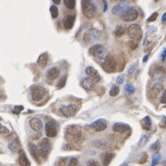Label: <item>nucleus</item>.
Listing matches in <instances>:
<instances>
[{"label":"nucleus","instance_id":"obj_1","mask_svg":"<svg viewBox=\"0 0 166 166\" xmlns=\"http://www.w3.org/2000/svg\"><path fill=\"white\" fill-rule=\"evenodd\" d=\"M105 53H106V50L104 46L102 44H95L92 47H90L89 50V54L98 60L104 59L105 56Z\"/></svg>","mask_w":166,"mask_h":166},{"label":"nucleus","instance_id":"obj_2","mask_svg":"<svg viewBox=\"0 0 166 166\" xmlns=\"http://www.w3.org/2000/svg\"><path fill=\"white\" fill-rule=\"evenodd\" d=\"M82 10L87 18H92L96 13V8L91 0H82Z\"/></svg>","mask_w":166,"mask_h":166},{"label":"nucleus","instance_id":"obj_3","mask_svg":"<svg viewBox=\"0 0 166 166\" xmlns=\"http://www.w3.org/2000/svg\"><path fill=\"white\" fill-rule=\"evenodd\" d=\"M127 34L133 40H139L142 37V30L140 25L132 24L127 28Z\"/></svg>","mask_w":166,"mask_h":166},{"label":"nucleus","instance_id":"obj_4","mask_svg":"<svg viewBox=\"0 0 166 166\" xmlns=\"http://www.w3.org/2000/svg\"><path fill=\"white\" fill-rule=\"evenodd\" d=\"M103 69L108 72V73H112L116 69V62L115 60V58L113 57V55H108L105 58H104V62L103 64Z\"/></svg>","mask_w":166,"mask_h":166},{"label":"nucleus","instance_id":"obj_5","mask_svg":"<svg viewBox=\"0 0 166 166\" xmlns=\"http://www.w3.org/2000/svg\"><path fill=\"white\" fill-rule=\"evenodd\" d=\"M139 17V12L137 9H135L134 8H129L128 9H126L125 11V13L121 16L122 19L125 22H130L137 19Z\"/></svg>","mask_w":166,"mask_h":166},{"label":"nucleus","instance_id":"obj_6","mask_svg":"<svg viewBox=\"0 0 166 166\" xmlns=\"http://www.w3.org/2000/svg\"><path fill=\"white\" fill-rule=\"evenodd\" d=\"M39 151L40 155L44 158L47 157L51 150V143L47 139H43L39 143Z\"/></svg>","mask_w":166,"mask_h":166},{"label":"nucleus","instance_id":"obj_7","mask_svg":"<svg viewBox=\"0 0 166 166\" xmlns=\"http://www.w3.org/2000/svg\"><path fill=\"white\" fill-rule=\"evenodd\" d=\"M45 95V90L41 86L31 87V97L34 101H41Z\"/></svg>","mask_w":166,"mask_h":166},{"label":"nucleus","instance_id":"obj_8","mask_svg":"<svg viewBox=\"0 0 166 166\" xmlns=\"http://www.w3.org/2000/svg\"><path fill=\"white\" fill-rule=\"evenodd\" d=\"M61 113L65 117H71L76 115L78 112V106L76 104H69V105H63L60 108Z\"/></svg>","mask_w":166,"mask_h":166},{"label":"nucleus","instance_id":"obj_9","mask_svg":"<svg viewBox=\"0 0 166 166\" xmlns=\"http://www.w3.org/2000/svg\"><path fill=\"white\" fill-rule=\"evenodd\" d=\"M99 37H100V31L96 29H90L85 32L83 39L86 43H90L97 40Z\"/></svg>","mask_w":166,"mask_h":166},{"label":"nucleus","instance_id":"obj_10","mask_svg":"<svg viewBox=\"0 0 166 166\" xmlns=\"http://www.w3.org/2000/svg\"><path fill=\"white\" fill-rule=\"evenodd\" d=\"M45 134L49 138H55L57 134V125L54 121H49L45 125Z\"/></svg>","mask_w":166,"mask_h":166},{"label":"nucleus","instance_id":"obj_11","mask_svg":"<svg viewBox=\"0 0 166 166\" xmlns=\"http://www.w3.org/2000/svg\"><path fill=\"white\" fill-rule=\"evenodd\" d=\"M90 126H91L95 131L102 132V131H104V130L106 129V127H107V121H106L105 119L100 118V119L95 120V121L90 125Z\"/></svg>","mask_w":166,"mask_h":166},{"label":"nucleus","instance_id":"obj_12","mask_svg":"<svg viewBox=\"0 0 166 166\" xmlns=\"http://www.w3.org/2000/svg\"><path fill=\"white\" fill-rule=\"evenodd\" d=\"M129 8H130V6H129L127 3L122 2V3H120V4L115 5V6L113 8L112 12H113V14L115 15V16H122V15L125 13V11L126 9H128Z\"/></svg>","mask_w":166,"mask_h":166},{"label":"nucleus","instance_id":"obj_13","mask_svg":"<svg viewBox=\"0 0 166 166\" xmlns=\"http://www.w3.org/2000/svg\"><path fill=\"white\" fill-rule=\"evenodd\" d=\"M66 134H69V139H73L74 140H77L81 136L79 127V126H76V125H70V126H69L68 127V130H66Z\"/></svg>","mask_w":166,"mask_h":166},{"label":"nucleus","instance_id":"obj_14","mask_svg":"<svg viewBox=\"0 0 166 166\" xmlns=\"http://www.w3.org/2000/svg\"><path fill=\"white\" fill-rule=\"evenodd\" d=\"M30 125L34 131H41L43 128V122L41 121V119L34 117L30 120Z\"/></svg>","mask_w":166,"mask_h":166},{"label":"nucleus","instance_id":"obj_15","mask_svg":"<svg viewBox=\"0 0 166 166\" xmlns=\"http://www.w3.org/2000/svg\"><path fill=\"white\" fill-rule=\"evenodd\" d=\"M85 72H86V74H87L89 77H90L94 81H99L100 79H101V78H100V75H99L98 71H97L94 68H92V66H88V68L85 69Z\"/></svg>","mask_w":166,"mask_h":166},{"label":"nucleus","instance_id":"obj_16","mask_svg":"<svg viewBox=\"0 0 166 166\" xmlns=\"http://www.w3.org/2000/svg\"><path fill=\"white\" fill-rule=\"evenodd\" d=\"M74 22H75V16H73V15L66 16L64 19V21H63L64 28L65 30H70V29H72L73 26H74Z\"/></svg>","mask_w":166,"mask_h":166},{"label":"nucleus","instance_id":"obj_17","mask_svg":"<svg viewBox=\"0 0 166 166\" xmlns=\"http://www.w3.org/2000/svg\"><path fill=\"white\" fill-rule=\"evenodd\" d=\"M130 129V126L128 125H125L124 123H115L113 125V130L117 133H124Z\"/></svg>","mask_w":166,"mask_h":166},{"label":"nucleus","instance_id":"obj_18","mask_svg":"<svg viewBox=\"0 0 166 166\" xmlns=\"http://www.w3.org/2000/svg\"><path fill=\"white\" fill-rule=\"evenodd\" d=\"M81 87L85 89L86 90H90L94 87V80L90 77V78H85L81 81Z\"/></svg>","mask_w":166,"mask_h":166},{"label":"nucleus","instance_id":"obj_19","mask_svg":"<svg viewBox=\"0 0 166 166\" xmlns=\"http://www.w3.org/2000/svg\"><path fill=\"white\" fill-rule=\"evenodd\" d=\"M46 76H47V78H48L49 80H55L59 76V69L57 68H55H55H51L47 71Z\"/></svg>","mask_w":166,"mask_h":166},{"label":"nucleus","instance_id":"obj_20","mask_svg":"<svg viewBox=\"0 0 166 166\" xmlns=\"http://www.w3.org/2000/svg\"><path fill=\"white\" fill-rule=\"evenodd\" d=\"M29 149H30V154L31 156L33 157L36 161H39V156H40V151H39V149L33 144H30L29 146Z\"/></svg>","mask_w":166,"mask_h":166},{"label":"nucleus","instance_id":"obj_21","mask_svg":"<svg viewBox=\"0 0 166 166\" xmlns=\"http://www.w3.org/2000/svg\"><path fill=\"white\" fill-rule=\"evenodd\" d=\"M48 60H49L48 54H47V53H44V54H42V55L39 56V58H38V60H37V64H38L40 66H42V68H44V66H46L47 64H48Z\"/></svg>","mask_w":166,"mask_h":166},{"label":"nucleus","instance_id":"obj_22","mask_svg":"<svg viewBox=\"0 0 166 166\" xmlns=\"http://www.w3.org/2000/svg\"><path fill=\"white\" fill-rule=\"evenodd\" d=\"M161 89H162V86L161 85V83L155 82L151 86V88H150V95L155 98L156 96H158V94L160 93V91L161 90Z\"/></svg>","mask_w":166,"mask_h":166},{"label":"nucleus","instance_id":"obj_23","mask_svg":"<svg viewBox=\"0 0 166 166\" xmlns=\"http://www.w3.org/2000/svg\"><path fill=\"white\" fill-rule=\"evenodd\" d=\"M19 162L20 165H23V166H29L30 165V161H28L27 159V156L26 154L24 153L23 150H20L19 151Z\"/></svg>","mask_w":166,"mask_h":166},{"label":"nucleus","instance_id":"obj_24","mask_svg":"<svg viewBox=\"0 0 166 166\" xmlns=\"http://www.w3.org/2000/svg\"><path fill=\"white\" fill-rule=\"evenodd\" d=\"M141 125L145 130H150L151 127V119L150 116H146L141 120Z\"/></svg>","mask_w":166,"mask_h":166},{"label":"nucleus","instance_id":"obj_25","mask_svg":"<svg viewBox=\"0 0 166 166\" xmlns=\"http://www.w3.org/2000/svg\"><path fill=\"white\" fill-rule=\"evenodd\" d=\"M125 30H126V29L123 25H119V26L116 27V29L115 30V35L117 37H121L125 33Z\"/></svg>","mask_w":166,"mask_h":166},{"label":"nucleus","instance_id":"obj_26","mask_svg":"<svg viewBox=\"0 0 166 166\" xmlns=\"http://www.w3.org/2000/svg\"><path fill=\"white\" fill-rule=\"evenodd\" d=\"M114 158V154L113 153H105L104 155V165H109L111 161Z\"/></svg>","mask_w":166,"mask_h":166},{"label":"nucleus","instance_id":"obj_27","mask_svg":"<svg viewBox=\"0 0 166 166\" xmlns=\"http://www.w3.org/2000/svg\"><path fill=\"white\" fill-rule=\"evenodd\" d=\"M64 3L68 9H73L76 5V0H64Z\"/></svg>","mask_w":166,"mask_h":166},{"label":"nucleus","instance_id":"obj_28","mask_svg":"<svg viewBox=\"0 0 166 166\" xmlns=\"http://www.w3.org/2000/svg\"><path fill=\"white\" fill-rule=\"evenodd\" d=\"M50 12H51L52 18L55 19V18L58 17V9H57L56 6H52V7L50 8Z\"/></svg>","mask_w":166,"mask_h":166},{"label":"nucleus","instance_id":"obj_29","mask_svg":"<svg viewBox=\"0 0 166 166\" xmlns=\"http://www.w3.org/2000/svg\"><path fill=\"white\" fill-rule=\"evenodd\" d=\"M125 91L127 94H132V93L135 92V88H134V86L131 85V84H126L125 86Z\"/></svg>","mask_w":166,"mask_h":166},{"label":"nucleus","instance_id":"obj_30","mask_svg":"<svg viewBox=\"0 0 166 166\" xmlns=\"http://www.w3.org/2000/svg\"><path fill=\"white\" fill-rule=\"evenodd\" d=\"M118 93H119V87L116 86V85L113 86L111 90H110V95L111 96H116Z\"/></svg>","mask_w":166,"mask_h":166},{"label":"nucleus","instance_id":"obj_31","mask_svg":"<svg viewBox=\"0 0 166 166\" xmlns=\"http://www.w3.org/2000/svg\"><path fill=\"white\" fill-rule=\"evenodd\" d=\"M9 148L14 152V151H16V150H18V149H19V144H18V142L17 141H12V142H10L9 143Z\"/></svg>","mask_w":166,"mask_h":166},{"label":"nucleus","instance_id":"obj_32","mask_svg":"<svg viewBox=\"0 0 166 166\" xmlns=\"http://www.w3.org/2000/svg\"><path fill=\"white\" fill-rule=\"evenodd\" d=\"M148 140H149V135H144V136H142V138L140 139V142H139V146H140V147H143V146L146 144V142L148 141Z\"/></svg>","mask_w":166,"mask_h":166},{"label":"nucleus","instance_id":"obj_33","mask_svg":"<svg viewBox=\"0 0 166 166\" xmlns=\"http://www.w3.org/2000/svg\"><path fill=\"white\" fill-rule=\"evenodd\" d=\"M65 82H66V76L65 75V76L59 80V82H58V84H57V88H58V89L63 88V87L65 85Z\"/></svg>","mask_w":166,"mask_h":166},{"label":"nucleus","instance_id":"obj_34","mask_svg":"<svg viewBox=\"0 0 166 166\" xmlns=\"http://www.w3.org/2000/svg\"><path fill=\"white\" fill-rule=\"evenodd\" d=\"M160 141L159 140H157L154 144H152L151 146H150V150H152V151H159V150H160Z\"/></svg>","mask_w":166,"mask_h":166},{"label":"nucleus","instance_id":"obj_35","mask_svg":"<svg viewBox=\"0 0 166 166\" xmlns=\"http://www.w3.org/2000/svg\"><path fill=\"white\" fill-rule=\"evenodd\" d=\"M161 158V156L160 154H155V155L153 156V158H152V163H151V164L154 166V165H156L157 163H159Z\"/></svg>","mask_w":166,"mask_h":166},{"label":"nucleus","instance_id":"obj_36","mask_svg":"<svg viewBox=\"0 0 166 166\" xmlns=\"http://www.w3.org/2000/svg\"><path fill=\"white\" fill-rule=\"evenodd\" d=\"M9 130L0 124V134H9Z\"/></svg>","mask_w":166,"mask_h":166},{"label":"nucleus","instance_id":"obj_37","mask_svg":"<svg viewBox=\"0 0 166 166\" xmlns=\"http://www.w3.org/2000/svg\"><path fill=\"white\" fill-rule=\"evenodd\" d=\"M157 17H158V13H157V12H154L150 17H149L148 21H149V22H152V21H154V20L157 19Z\"/></svg>","mask_w":166,"mask_h":166},{"label":"nucleus","instance_id":"obj_38","mask_svg":"<svg viewBox=\"0 0 166 166\" xmlns=\"http://www.w3.org/2000/svg\"><path fill=\"white\" fill-rule=\"evenodd\" d=\"M22 110H23V106H15V108L13 110V113L16 114V115H19Z\"/></svg>","mask_w":166,"mask_h":166},{"label":"nucleus","instance_id":"obj_39","mask_svg":"<svg viewBox=\"0 0 166 166\" xmlns=\"http://www.w3.org/2000/svg\"><path fill=\"white\" fill-rule=\"evenodd\" d=\"M124 80H125V76L121 75V76H119V77L116 79V83H117L118 85H121V84H123Z\"/></svg>","mask_w":166,"mask_h":166},{"label":"nucleus","instance_id":"obj_40","mask_svg":"<svg viewBox=\"0 0 166 166\" xmlns=\"http://www.w3.org/2000/svg\"><path fill=\"white\" fill-rule=\"evenodd\" d=\"M147 159H148V154L147 153H143V156L141 157V160L140 161V164H143L147 161Z\"/></svg>","mask_w":166,"mask_h":166},{"label":"nucleus","instance_id":"obj_41","mask_svg":"<svg viewBox=\"0 0 166 166\" xmlns=\"http://www.w3.org/2000/svg\"><path fill=\"white\" fill-rule=\"evenodd\" d=\"M161 104H166V90L163 91V93H162V95H161Z\"/></svg>","mask_w":166,"mask_h":166},{"label":"nucleus","instance_id":"obj_42","mask_svg":"<svg viewBox=\"0 0 166 166\" xmlns=\"http://www.w3.org/2000/svg\"><path fill=\"white\" fill-rule=\"evenodd\" d=\"M129 46H130V48H131V49L134 50V49H136V48L138 47V44H135L133 41H131V42L129 43Z\"/></svg>","mask_w":166,"mask_h":166},{"label":"nucleus","instance_id":"obj_43","mask_svg":"<svg viewBox=\"0 0 166 166\" xmlns=\"http://www.w3.org/2000/svg\"><path fill=\"white\" fill-rule=\"evenodd\" d=\"M135 69H136V65H132L130 68L128 69V74H132L133 72H134Z\"/></svg>","mask_w":166,"mask_h":166},{"label":"nucleus","instance_id":"obj_44","mask_svg":"<svg viewBox=\"0 0 166 166\" xmlns=\"http://www.w3.org/2000/svg\"><path fill=\"white\" fill-rule=\"evenodd\" d=\"M77 164H78V160L75 158L71 159V161H69V165H77Z\"/></svg>","mask_w":166,"mask_h":166},{"label":"nucleus","instance_id":"obj_45","mask_svg":"<svg viewBox=\"0 0 166 166\" xmlns=\"http://www.w3.org/2000/svg\"><path fill=\"white\" fill-rule=\"evenodd\" d=\"M87 164L88 165H99L100 163L98 161H90L87 162Z\"/></svg>","mask_w":166,"mask_h":166},{"label":"nucleus","instance_id":"obj_46","mask_svg":"<svg viewBox=\"0 0 166 166\" xmlns=\"http://www.w3.org/2000/svg\"><path fill=\"white\" fill-rule=\"evenodd\" d=\"M165 58H166V48H165V49L162 51V53H161V60L164 61Z\"/></svg>","mask_w":166,"mask_h":166},{"label":"nucleus","instance_id":"obj_47","mask_svg":"<svg viewBox=\"0 0 166 166\" xmlns=\"http://www.w3.org/2000/svg\"><path fill=\"white\" fill-rule=\"evenodd\" d=\"M160 125L161 127H166V117H163V120H162V122L161 123Z\"/></svg>","mask_w":166,"mask_h":166},{"label":"nucleus","instance_id":"obj_48","mask_svg":"<svg viewBox=\"0 0 166 166\" xmlns=\"http://www.w3.org/2000/svg\"><path fill=\"white\" fill-rule=\"evenodd\" d=\"M161 22L162 23H166V13H164L161 17Z\"/></svg>","mask_w":166,"mask_h":166},{"label":"nucleus","instance_id":"obj_49","mask_svg":"<svg viewBox=\"0 0 166 166\" xmlns=\"http://www.w3.org/2000/svg\"><path fill=\"white\" fill-rule=\"evenodd\" d=\"M104 11L105 12L106 10H107V3H106V1H105V0H104Z\"/></svg>","mask_w":166,"mask_h":166},{"label":"nucleus","instance_id":"obj_50","mask_svg":"<svg viewBox=\"0 0 166 166\" xmlns=\"http://www.w3.org/2000/svg\"><path fill=\"white\" fill-rule=\"evenodd\" d=\"M52 1L54 2V4H55V5H59V4H60V2H61V0H52Z\"/></svg>","mask_w":166,"mask_h":166},{"label":"nucleus","instance_id":"obj_51","mask_svg":"<svg viewBox=\"0 0 166 166\" xmlns=\"http://www.w3.org/2000/svg\"><path fill=\"white\" fill-rule=\"evenodd\" d=\"M148 57H149V55H145V57H144V59H143V62H146L147 60H148Z\"/></svg>","mask_w":166,"mask_h":166},{"label":"nucleus","instance_id":"obj_52","mask_svg":"<svg viewBox=\"0 0 166 166\" xmlns=\"http://www.w3.org/2000/svg\"><path fill=\"white\" fill-rule=\"evenodd\" d=\"M116 1H121V2H123V1H125V0H116Z\"/></svg>","mask_w":166,"mask_h":166}]
</instances>
